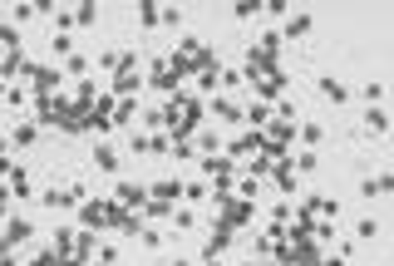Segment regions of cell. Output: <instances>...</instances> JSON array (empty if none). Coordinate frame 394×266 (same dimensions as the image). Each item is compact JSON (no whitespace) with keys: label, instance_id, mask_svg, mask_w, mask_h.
<instances>
[{"label":"cell","instance_id":"cell-1","mask_svg":"<svg viewBox=\"0 0 394 266\" xmlns=\"http://www.w3.org/2000/svg\"><path fill=\"white\" fill-rule=\"evenodd\" d=\"M25 79H30V89H35V94H54L65 74L50 69V65H30V59H25Z\"/></svg>","mask_w":394,"mask_h":266},{"label":"cell","instance_id":"cell-2","mask_svg":"<svg viewBox=\"0 0 394 266\" xmlns=\"http://www.w3.org/2000/svg\"><path fill=\"white\" fill-rule=\"evenodd\" d=\"M252 217H256V207H252L247 197H227V202H222V227L237 232V227H247Z\"/></svg>","mask_w":394,"mask_h":266},{"label":"cell","instance_id":"cell-3","mask_svg":"<svg viewBox=\"0 0 394 266\" xmlns=\"http://www.w3.org/2000/svg\"><path fill=\"white\" fill-rule=\"evenodd\" d=\"M113 202L133 212V207H143V202H148V188H143V183H113Z\"/></svg>","mask_w":394,"mask_h":266},{"label":"cell","instance_id":"cell-4","mask_svg":"<svg viewBox=\"0 0 394 266\" xmlns=\"http://www.w3.org/2000/svg\"><path fill=\"white\" fill-rule=\"evenodd\" d=\"M104 217H109V202H79V227L104 232Z\"/></svg>","mask_w":394,"mask_h":266},{"label":"cell","instance_id":"cell-5","mask_svg":"<svg viewBox=\"0 0 394 266\" xmlns=\"http://www.w3.org/2000/svg\"><path fill=\"white\" fill-rule=\"evenodd\" d=\"M148 84H153L158 94H173V89H177V74H173L168 59H153V74H148Z\"/></svg>","mask_w":394,"mask_h":266},{"label":"cell","instance_id":"cell-6","mask_svg":"<svg viewBox=\"0 0 394 266\" xmlns=\"http://www.w3.org/2000/svg\"><path fill=\"white\" fill-rule=\"evenodd\" d=\"M30 236H35L30 217H10V222H6V236H0V242H6V247H20V242H30Z\"/></svg>","mask_w":394,"mask_h":266},{"label":"cell","instance_id":"cell-7","mask_svg":"<svg viewBox=\"0 0 394 266\" xmlns=\"http://www.w3.org/2000/svg\"><path fill=\"white\" fill-rule=\"evenodd\" d=\"M148 197H153V202H177V197H183V183H177V177H158V183L153 188H148Z\"/></svg>","mask_w":394,"mask_h":266},{"label":"cell","instance_id":"cell-8","mask_svg":"<svg viewBox=\"0 0 394 266\" xmlns=\"http://www.w3.org/2000/svg\"><path fill=\"white\" fill-rule=\"evenodd\" d=\"M316 89H320L330 104H350V89H345L340 79H330V74H316Z\"/></svg>","mask_w":394,"mask_h":266},{"label":"cell","instance_id":"cell-9","mask_svg":"<svg viewBox=\"0 0 394 266\" xmlns=\"http://www.w3.org/2000/svg\"><path fill=\"white\" fill-rule=\"evenodd\" d=\"M311 30H316V20H311V15H291V20H286V30H276V35H281V40H306Z\"/></svg>","mask_w":394,"mask_h":266},{"label":"cell","instance_id":"cell-10","mask_svg":"<svg viewBox=\"0 0 394 266\" xmlns=\"http://www.w3.org/2000/svg\"><path fill=\"white\" fill-rule=\"evenodd\" d=\"M138 89H143V74H133V69H129V74H113V89H109V94H113V99H118V94L133 99Z\"/></svg>","mask_w":394,"mask_h":266},{"label":"cell","instance_id":"cell-11","mask_svg":"<svg viewBox=\"0 0 394 266\" xmlns=\"http://www.w3.org/2000/svg\"><path fill=\"white\" fill-rule=\"evenodd\" d=\"M271 183H276V192H296V168H291V158H281L276 168H271Z\"/></svg>","mask_w":394,"mask_h":266},{"label":"cell","instance_id":"cell-12","mask_svg":"<svg viewBox=\"0 0 394 266\" xmlns=\"http://www.w3.org/2000/svg\"><path fill=\"white\" fill-rule=\"evenodd\" d=\"M212 113H217L222 124H237V129H241V104H237V99H227V94L212 99Z\"/></svg>","mask_w":394,"mask_h":266},{"label":"cell","instance_id":"cell-13","mask_svg":"<svg viewBox=\"0 0 394 266\" xmlns=\"http://www.w3.org/2000/svg\"><path fill=\"white\" fill-rule=\"evenodd\" d=\"M389 188H394V177H389V173H380V177H365V183H360L355 192H360V197H384Z\"/></svg>","mask_w":394,"mask_h":266},{"label":"cell","instance_id":"cell-14","mask_svg":"<svg viewBox=\"0 0 394 266\" xmlns=\"http://www.w3.org/2000/svg\"><path fill=\"white\" fill-rule=\"evenodd\" d=\"M365 129H370L375 138H384V133H389V109H380V104L365 109Z\"/></svg>","mask_w":394,"mask_h":266},{"label":"cell","instance_id":"cell-15","mask_svg":"<svg viewBox=\"0 0 394 266\" xmlns=\"http://www.w3.org/2000/svg\"><path fill=\"white\" fill-rule=\"evenodd\" d=\"M94 168H99V173H118V148H113V143H99V148H94Z\"/></svg>","mask_w":394,"mask_h":266},{"label":"cell","instance_id":"cell-16","mask_svg":"<svg viewBox=\"0 0 394 266\" xmlns=\"http://www.w3.org/2000/svg\"><path fill=\"white\" fill-rule=\"evenodd\" d=\"M89 65H94V59H89V54H79V49H74V54L65 59V69H59V74H74V79H89Z\"/></svg>","mask_w":394,"mask_h":266},{"label":"cell","instance_id":"cell-17","mask_svg":"<svg viewBox=\"0 0 394 266\" xmlns=\"http://www.w3.org/2000/svg\"><path fill=\"white\" fill-rule=\"evenodd\" d=\"M10 143H15V148H35V143H40V124H20Z\"/></svg>","mask_w":394,"mask_h":266},{"label":"cell","instance_id":"cell-18","mask_svg":"<svg viewBox=\"0 0 394 266\" xmlns=\"http://www.w3.org/2000/svg\"><path fill=\"white\" fill-rule=\"evenodd\" d=\"M65 261H69V256H59L54 247H40V252H35V256H30L25 266H65Z\"/></svg>","mask_w":394,"mask_h":266},{"label":"cell","instance_id":"cell-19","mask_svg":"<svg viewBox=\"0 0 394 266\" xmlns=\"http://www.w3.org/2000/svg\"><path fill=\"white\" fill-rule=\"evenodd\" d=\"M380 227H384L380 217H360V222H355V236H360V242H375V236H380Z\"/></svg>","mask_w":394,"mask_h":266},{"label":"cell","instance_id":"cell-20","mask_svg":"<svg viewBox=\"0 0 394 266\" xmlns=\"http://www.w3.org/2000/svg\"><path fill=\"white\" fill-rule=\"evenodd\" d=\"M296 138H300V143H311V148H320V143H325V129H320V124H300Z\"/></svg>","mask_w":394,"mask_h":266},{"label":"cell","instance_id":"cell-21","mask_svg":"<svg viewBox=\"0 0 394 266\" xmlns=\"http://www.w3.org/2000/svg\"><path fill=\"white\" fill-rule=\"evenodd\" d=\"M207 197H212V188H207V183H183V202H193V207H197V202H207Z\"/></svg>","mask_w":394,"mask_h":266},{"label":"cell","instance_id":"cell-22","mask_svg":"<svg viewBox=\"0 0 394 266\" xmlns=\"http://www.w3.org/2000/svg\"><path fill=\"white\" fill-rule=\"evenodd\" d=\"M133 109H138L133 99H118V104H113V129H124L129 118H133Z\"/></svg>","mask_w":394,"mask_h":266},{"label":"cell","instance_id":"cell-23","mask_svg":"<svg viewBox=\"0 0 394 266\" xmlns=\"http://www.w3.org/2000/svg\"><path fill=\"white\" fill-rule=\"evenodd\" d=\"M296 173H316L320 168V158H316V148H306V153H296V163H291Z\"/></svg>","mask_w":394,"mask_h":266},{"label":"cell","instance_id":"cell-24","mask_svg":"<svg viewBox=\"0 0 394 266\" xmlns=\"http://www.w3.org/2000/svg\"><path fill=\"white\" fill-rule=\"evenodd\" d=\"M10 197H35V188H30V177H25V173L10 177Z\"/></svg>","mask_w":394,"mask_h":266},{"label":"cell","instance_id":"cell-25","mask_svg":"<svg viewBox=\"0 0 394 266\" xmlns=\"http://www.w3.org/2000/svg\"><path fill=\"white\" fill-rule=\"evenodd\" d=\"M138 242H143V247H153V252H163L168 236H163V232H153V227H143V232H138Z\"/></svg>","mask_w":394,"mask_h":266},{"label":"cell","instance_id":"cell-26","mask_svg":"<svg viewBox=\"0 0 394 266\" xmlns=\"http://www.w3.org/2000/svg\"><path fill=\"white\" fill-rule=\"evenodd\" d=\"M15 45H20V30H15V25H0V49L15 54Z\"/></svg>","mask_w":394,"mask_h":266},{"label":"cell","instance_id":"cell-27","mask_svg":"<svg viewBox=\"0 0 394 266\" xmlns=\"http://www.w3.org/2000/svg\"><path fill=\"white\" fill-rule=\"evenodd\" d=\"M173 227H177V232H197V227H193V212H188V207H177V212H173Z\"/></svg>","mask_w":394,"mask_h":266},{"label":"cell","instance_id":"cell-28","mask_svg":"<svg viewBox=\"0 0 394 266\" xmlns=\"http://www.w3.org/2000/svg\"><path fill=\"white\" fill-rule=\"evenodd\" d=\"M138 25L153 30V25H158V5H138Z\"/></svg>","mask_w":394,"mask_h":266},{"label":"cell","instance_id":"cell-29","mask_svg":"<svg viewBox=\"0 0 394 266\" xmlns=\"http://www.w3.org/2000/svg\"><path fill=\"white\" fill-rule=\"evenodd\" d=\"M94 20H99V5H79L74 10V25H94Z\"/></svg>","mask_w":394,"mask_h":266},{"label":"cell","instance_id":"cell-30","mask_svg":"<svg viewBox=\"0 0 394 266\" xmlns=\"http://www.w3.org/2000/svg\"><path fill=\"white\" fill-rule=\"evenodd\" d=\"M50 45H54V54H65V59H69V54H74V35H54V40H50Z\"/></svg>","mask_w":394,"mask_h":266},{"label":"cell","instance_id":"cell-31","mask_svg":"<svg viewBox=\"0 0 394 266\" xmlns=\"http://www.w3.org/2000/svg\"><path fill=\"white\" fill-rule=\"evenodd\" d=\"M6 104H10V109H25L30 99H25V89H6Z\"/></svg>","mask_w":394,"mask_h":266},{"label":"cell","instance_id":"cell-32","mask_svg":"<svg viewBox=\"0 0 394 266\" xmlns=\"http://www.w3.org/2000/svg\"><path fill=\"white\" fill-rule=\"evenodd\" d=\"M177 20H183V10H173V5L158 10V25H177Z\"/></svg>","mask_w":394,"mask_h":266},{"label":"cell","instance_id":"cell-33","mask_svg":"<svg viewBox=\"0 0 394 266\" xmlns=\"http://www.w3.org/2000/svg\"><path fill=\"white\" fill-rule=\"evenodd\" d=\"M365 99H370V104H380V99H384V84H380V79H375V84H365Z\"/></svg>","mask_w":394,"mask_h":266},{"label":"cell","instance_id":"cell-34","mask_svg":"<svg viewBox=\"0 0 394 266\" xmlns=\"http://www.w3.org/2000/svg\"><path fill=\"white\" fill-rule=\"evenodd\" d=\"M0 266H20V261H15V252H10L6 242H0Z\"/></svg>","mask_w":394,"mask_h":266},{"label":"cell","instance_id":"cell-35","mask_svg":"<svg viewBox=\"0 0 394 266\" xmlns=\"http://www.w3.org/2000/svg\"><path fill=\"white\" fill-rule=\"evenodd\" d=\"M168 266H197V261H193V256H173Z\"/></svg>","mask_w":394,"mask_h":266},{"label":"cell","instance_id":"cell-36","mask_svg":"<svg viewBox=\"0 0 394 266\" xmlns=\"http://www.w3.org/2000/svg\"><path fill=\"white\" fill-rule=\"evenodd\" d=\"M202 266H227V261H222V256H212V252H207V256H202Z\"/></svg>","mask_w":394,"mask_h":266},{"label":"cell","instance_id":"cell-37","mask_svg":"<svg viewBox=\"0 0 394 266\" xmlns=\"http://www.w3.org/2000/svg\"><path fill=\"white\" fill-rule=\"evenodd\" d=\"M6 89H10V84H6V79H0V104H6Z\"/></svg>","mask_w":394,"mask_h":266},{"label":"cell","instance_id":"cell-38","mask_svg":"<svg viewBox=\"0 0 394 266\" xmlns=\"http://www.w3.org/2000/svg\"><path fill=\"white\" fill-rule=\"evenodd\" d=\"M237 266H261V261H237Z\"/></svg>","mask_w":394,"mask_h":266},{"label":"cell","instance_id":"cell-39","mask_svg":"<svg viewBox=\"0 0 394 266\" xmlns=\"http://www.w3.org/2000/svg\"><path fill=\"white\" fill-rule=\"evenodd\" d=\"M0 59H6V54H0Z\"/></svg>","mask_w":394,"mask_h":266}]
</instances>
